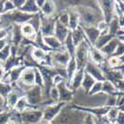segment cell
<instances>
[{"instance_id": "obj_1", "label": "cell", "mask_w": 124, "mask_h": 124, "mask_svg": "<svg viewBox=\"0 0 124 124\" xmlns=\"http://www.w3.org/2000/svg\"><path fill=\"white\" fill-rule=\"evenodd\" d=\"M76 9L79 16V25L80 26H95L98 23L97 21V15L94 12V10L87 7L85 5H77Z\"/></svg>"}, {"instance_id": "obj_2", "label": "cell", "mask_w": 124, "mask_h": 124, "mask_svg": "<svg viewBox=\"0 0 124 124\" xmlns=\"http://www.w3.org/2000/svg\"><path fill=\"white\" fill-rule=\"evenodd\" d=\"M91 46L85 40L76 48L75 59L77 62L78 70H85V67L89 60L88 58H89V48Z\"/></svg>"}, {"instance_id": "obj_3", "label": "cell", "mask_w": 124, "mask_h": 124, "mask_svg": "<svg viewBox=\"0 0 124 124\" xmlns=\"http://www.w3.org/2000/svg\"><path fill=\"white\" fill-rule=\"evenodd\" d=\"M24 96L26 97L30 106H33L34 108H37V106L39 104H41L44 100L43 88L38 86V85H33L25 92Z\"/></svg>"}, {"instance_id": "obj_4", "label": "cell", "mask_w": 124, "mask_h": 124, "mask_svg": "<svg viewBox=\"0 0 124 124\" xmlns=\"http://www.w3.org/2000/svg\"><path fill=\"white\" fill-rule=\"evenodd\" d=\"M21 123L22 124H38L43 120V110H39L37 108H29L22 113Z\"/></svg>"}, {"instance_id": "obj_5", "label": "cell", "mask_w": 124, "mask_h": 124, "mask_svg": "<svg viewBox=\"0 0 124 124\" xmlns=\"http://www.w3.org/2000/svg\"><path fill=\"white\" fill-rule=\"evenodd\" d=\"M96 4L99 8V10L102 13L103 20L109 24V22L115 16L114 12V4L115 1H109V0H105V1H96Z\"/></svg>"}, {"instance_id": "obj_6", "label": "cell", "mask_w": 124, "mask_h": 124, "mask_svg": "<svg viewBox=\"0 0 124 124\" xmlns=\"http://www.w3.org/2000/svg\"><path fill=\"white\" fill-rule=\"evenodd\" d=\"M66 105V103L64 102H58V103H54V104L51 105H47L44 109H43V120L42 121H53L60 113L61 111L64 109Z\"/></svg>"}, {"instance_id": "obj_7", "label": "cell", "mask_w": 124, "mask_h": 124, "mask_svg": "<svg viewBox=\"0 0 124 124\" xmlns=\"http://www.w3.org/2000/svg\"><path fill=\"white\" fill-rule=\"evenodd\" d=\"M51 57L53 60V64L54 68L55 67H63L66 68L68 63L70 60V56L68 53V51L63 47L62 49L55 51V52H51Z\"/></svg>"}, {"instance_id": "obj_8", "label": "cell", "mask_w": 124, "mask_h": 124, "mask_svg": "<svg viewBox=\"0 0 124 124\" xmlns=\"http://www.w3.org/2000/svg\"><path fill=\"white\" fill-rule=\"evenodd\" d=\"M40 19H41V26H40V32L43 37L47 36H54L55 32V24L56 19H53L52 17H46L40 13Z\"/></svg>"}, {"instance_id": "obj_9", "label": "cell", "mask_w": 124, "mask_h": 124, "mask_svg": "<svg viewBox=\"0 0 124 124\" xmlns=\"http://www.w3.org/2000/svg\"><path fill=\"white\" fill-rule=\"evenodd\" d=\"M85 73L88 74L89 76H91L95 79V81H101L103 82L105 80V77H104V74H103V71L101 70V69L93 64L90 60H88V62L86 63L85 67Z\"/></svg>"}, {"instance_id": "obj_10", "label": "cell", "mask_w": 124, "mask_h": 124, "mask_svg": "<svg viewBox=\"0 0 124 124\" xmlns=\"http://www.w3.org/2000/svg\"><path fill=\"white\" fill-rule=\"evenodd\" d=\"M80 27L82 28V30H84V33H85V41L91 47H93L95 42L97 41V39L100 36V32L96 29L95 26H89V27L80 26Z\"/></svg>"}, {"instance_id": "obj_11", "label": "cell", "mask_w": 124, "mask_h": 124, "mask_svg": "<svg viewBox=\"0 0 124 124\" xmlns=\"http://www.w3.org/2000/svg\"><path fill=\"white\" fill-rule=\"evenodd\" d=\"M16 85V89H12V91L7 95L6 97V100H5V104H6V107H8L9 109H14L16 103L18 102V100L20 99V97H22L24 95V92L20 89L16 84H13Z\"/></svg>"}, {"instance_id": "obj_12", "label": "cell", "mask_w": 124, "mask_h": 124, "mask_svg": "<svg viewBox=\"0 0 124 124\" xmlns=\"http://www.w3.org/2000/svg\"><path fill=\"white\" fill-rule=\"evenodd\" d=\"M57 88L60 93V102H64L67 104L68 102L73 100L74 91L67 86V81H64L59 85H57Z\"/></svg>"}, {"instance_id": "obj_13", "label": "cell", "mask_w": 124, "mask_h": 124, "mask_svg": "<svg viewBox=\"0 0 124 124\" xmlns=\"http://www.w3.org/2000/svg\"><path fill=\"white\" fill-rule=\"evenodd\" d=\"M84 75H85V70H78L77 73L74 75L73 78L70 79V81L69 82V85L67 86L69 88H70L73 91H77L81 86V82H82V78H84Z\"/></svg>"}, {"instance_id": "obj_14", "label": "cell", "mask_w": 124, "mask_h": 124, "mask_svg": "<svg viewBox=\"0 0 124 124\" xmlns=\"http://www.w3.org/2000/svg\"><path fill=\"white\" fill-rule=\"evenodd\" d=\"M68 14H69V30L70 32H71V31H74L79 27V16L76 7L70 8Z\"/></svg>"}, {"instance_id": "obj_15", "label": "cell", "mask_w": 124, "mask_h": 124, "mask_svg": "<svg viewBox=\"0 0 124 124\" xmlns=\"http://www.w3.org/2000/svg\"><path fill=\"white\" fill-rule=\"evenodd\" d=\"M70 34V30L68 27L62 25L61 23H59L58 21H56L55 24V32H54V36L60 41L62 44H64L65 40L67 39L68 35Z\"/></svg>"}, {"instance_id": "obj_16", "label": "cell", "mask_w": 124, "mask_h": 124, "mask_svg": "<svg viewBox=\"0 0 124 124\" xmlns=\"http://www.w3.org/2000/svg\"><path fill=\"white\" fill-rule=\"evenodd\" d=\"M118 44H119V40H118L117 38H113V39H111V40L109 41V42H108L104 47L101 48L99 51L101 52L102 55L104 56V57H108V58H109V57H111V56L114 55Z\"/></svg>"}, {"instance_id": "obj_17", "label": "cell", "mask_w": 124, "mask_h": 124, "mask_svg": "<svg viewBox=\"0 0 124 124\" xmlns=\"http://www.w3.org/2000/svg\"><path fill=\"white\" fill-rule=\"evenodd\" d=\"M20 28H21V33H22L23 38L31 41V42H35L36 37H37V32L32 27V25L29 23H25V24L21 25Z\"/></svg>"}, {"instance_id": "obj_18", "label": "cell", "mask_w": 124, "mask_h": 124, "mask_svg": "<svg viewBox=\"0 0 124 124\" xmlns=\"http://www.w3.org/2000/svg\"><path fill=\"white\" fill-rule=\"evenodd\" d=\"M43 41H44L45 46H46L48 49H50L52 52L58 51V50H60V49L63 48V44H62L55 36L43 37Z\"/></svg>"}, {"instance_id": "obj_19", "label": "cell", "mask_w": 124, "mask_h": 124, "mask_svg": "<svg viewBox=\"0 0 124 124\" xmlns=\"http://www.w3.org/2000/svg\"><path fill=\"white\" fill-rule=\"evenodd\" d=\"M89 58H90L89 60L92 62V63L97 65L98 67L105 63V61H104L105 57L102 55V53L99 50L95 49L94 47H90L89 48Z\"/></svg>"}, {"instance_id": "obj_20", "label": "cell", "mask_w": 124, "mask_h": 124, "mask_svg": "<svg viewBox=\"0 0 124 124\" xmlns=\"http://www.w3.org/2000/svg\"><path fill=\"white\" fill-rule=\"evenodd\" d=\"M20 10H21L22 12L30 14V15H36V14L40 13V9L36 5V2L34 0H28V1H26L24 6Z\"/></svg>"}, {"instance_id": "obj_21", "label": "cell", "mask_w": 124, "mask_h": 124, "mask_svg": "<svg viewBox=\"0 0 124 124\" xmlns=\"http://www.w3.org/2000/svg\"><path fill=\"white\" fill-rule=\"evenodd\" d=\"M41 14L46 16V17H52L55 13H56V4L55 1H46L44 6L41 8Z\"/></svg>"}, {"instance_id": "obj_22", "label": "cell", "mask_w": 124, "mask_h": 124, "mask_svg": "<svg viewBox=\"0 0 124 124\" xmlns=\"http://www.w3.org/2000/svg\"><path fill=\"white\" fill-rule=\"evenodd\" d=\"M70 36H71V39H73V42H74L76 48L82 42V41L85 40V33H84V30H82V28L80 26L78 28H77L76 30L71 31Z\"/></svg>"}, {"instance_id": "obj_23", "label": "cell", "mask_w": 124, "mask_h": 124, "mask_svg": "<svg viewBox=\"0 0 124 124\" xmlns=\"http://www.w3.org/2000/svg\"><path fill=\"white\" fill-rule=\"evenodd\" d=\"M66 70H67V76H68V81H67V85H69V82L70 81V79L73 78L74 75L77 73L78 70V66H77V62L75 57H71L70 62L68 63L67 67H66Z\"/></svg>"}, {"instance_id": "obj_24", "label": "cell", "mask_w": 124, "mask_h": 124, "mask_svg": "<svg viewBox=\"0 0 124 124\" xmlns=\"http://www.w3.org/2000/svg\"><path fill=\"white\" fill-rule=\"evenodd\" d=\"M47 55H48V53L46 51H44L43 49L37 48V47H34L33 50H32V53H31V57H32V59L38 65H40L46 59Z\"/></svg>"}, {"instance_id": "obj_25", "label": "cell", "mask_w": 124, "mask_h": 124, "mask_svg": "<svg viewBox=\"0 0 124 124\" xmlns=\"http://www.w3.org/2000/svg\"><path fill=\"white\" fill-rule=\"evenodd\" d=\"M101 92L104 93L106 95H118V91L116 89V87L114 86V85L112 84L109 80H104L102 82V89Z\"/></svg>"}, {"instance_id": "obj_26", "label": "cell", "mask_w": 124, "mask_h": 124, "mask_svg": "<svg viewBox=\"0 0 124 124\" xmlns=\"http://www.w3.org/2000/svg\"><path fill=\"white\" fill-rule=\"evenodd\" d=\"M95 84V79L92 78L91 76H89L88 74L85 73L84 75V78H82V82H81V88L84 89L86 93H88L90 88L92 87V85H93Z\"/></svg>"}, {"instance_id": "obj_27", "label": "cell", "mask_w": 124, "mask_h": 124, "mask_svg": "<svg viewBox=\"0 0 124 124\" xmlns=\"http://www.w3.org/2000/svg\"><path fill=\"white\" fill-rule=\"evenodd\" d=\"M25 66H20V67H16L13 68L11 70H9V76H10V79H11V85L17 82L20 79V77H21L22 71L24 70Z\"/></svg>"}, {"instance_id": "obj_28", "label": "cell", "mask_w": 124, "mask_h": 124, "mask_svg": "<svg viewBox=\"0 0 124 124\" xmlns=\"http://www.w3.org/2000/svg\"><path fill=\"white\" fill-rule=\"evenodd\" d=\"M29 108H33V107H31V106L29 105V103H28L26 97L23 95L22 97H20V99H19L18 102L16 103V105H15V107H14V110H15L16 112H18V113H22L23 111H25V110H27V109H29Z\"/></svg>"}, {"instance_id": "obj_29", "label": "cell", "mask_w": 124, "mask_h": 124, "mask_svg": "<svg viewBox=\"0 0 124 124\" xmlns=\"http://www.w3.org/2000/svg\"><path fill=\"white\" fill-rule=\"evenodd\" d=\"M113 38H115V37H113L112 35H110V34H106V35H100L99 36V38L97 39V41L95 42V44H94V48L95 49H97V50H100L101 48H103L104 47L109 41L111 40V39H113Z\"/></svg>"}, {"instance_id": "obj_30", "label": "cell", "mask_w": 124, "mask_h": 124, "mask_svg": "<svg viewBox=\"0 0 124 124\" xmlns=\"http://www.w3.org/2000/svg\"><path fill=\"white\" fill-rule=\"evenodd\" d=\"M120 27H119V22H118V17L115 15L108 24V33L112 35L113 37H115Z\"/></svg>"}, {"instance_id": "obj_31", "label": "cell", "mask_w": 124, "mask_h": 124, "mask_svg": "<svg viewBox=\"0 0 124 124\" xmlns=\"http://www.w3.org/2000/svg\"><path fill=\"white\" fill-rule=\"evenodd\" d=\"M119 114V108L117 107H111L109 108V110L106 113V118L109 122H111V124H115V121L117 119V116Z\"/></svg>"}, {"instance_id": "obj_32", "label": "cell", "mask_w": 124, "mask_h": 124, "mask_svg": "<svg viewBox=\"0 0 124 124\" xmlns=\"http://www.w3.org/2000/svg\"><path fill=\"white\" fill-rule=\"evenodd\" d=\"M12 89L13 88L11 85H6V84H3V82H0V97L5 101L7 95L12 91Z\"/></svg>"}, {"instance_id": "obj_33", "label": "cell", "mask_w": 124, "mask_h": 124, "mask_svg": "<svg viewBox=\"0 0 124 124\" xmlns=\"http://www.w3.org/2000/svg\"><path fill=\"white\" fill-rule=\"evenodd\" d=\"M49 98L51 99V101L53 103L60 102V93H59L57 86H52V88L50 89V92H49Z\"/></svg>"}, {"instance_id": "obj_34", "label": "cell", "mask_w": 124, "mask_h": 124, "mask_svg": "<svg viewBox=\"0 0 124 124\" xmlns=\"http://www.w3.org/2000/svg\"><path fill=\"white\" fill-rule=\"evenodd\" d=\"M10 54H11V51H10V45L8 44L2 51H0V63H2V65H4L6 63V61L9 59Z\"/></svg>"}, {"instance_id": "obj_35", "label": "cell", "mask_w": 124, "mask_h": 124, "mask_svg": "<svg viewBox=\"0 0 124 124\" xmlns=\"http://www.w3.org/2000/svg\"><path fill=\"white\" fill-rule=\"evenodd\" d=\"M35 85H38L42 88H44V85H45L43 76L37 67H35Z\"/></svg>"}, {"instance_id": "obj_36", "label": "cell", "mask_w": 124, "mask_h": 124, "mask_svg": "<svg viewBox=\"0 0 124 124\" xmlns=\"http://www.w3.org/2000/svg\"><path fill=\"white\" fill-rule=\"evenodd\" d=\"M101 89H102V82L101 81H95V84L90 88V90L88 92V95L93 96V95H96L98 93H101Z\"/></svg>"}, {"instance_id": "obj_37", "label": "cell", "mask_w": 124, "mask_h": 124, "mask_svg": "<svg viewBox=\"0 0 124 124\" xmlns=\"http://www.w3.org/2000/svg\"><path fill=\"white\" fill-rule=\"evenodd\" d=\"M117 97L118 95H107L106 96V100L104 103V106L106 107H116L117 104Z\"/></svg>"}, {"instance_id": "obj_38", "label": "cell", "mask_w": 124, "mask_h": 124, "mask_svg": "<svg viewBox=\"0 0 124 124\" xmlns=\"http://www.w3.org/2000/svg\"><path fill=\"white\" fill-rule=\"evenodd\" d=\"M57 21L59 23H61L62 25H64L66 27L69 28V14L68 12H63V13H61L57 19Z\"/></svg>"}, {"instance_id": "obj_39", "label": "cell", "mask_w": 124, "mask_h": 124, "mask_svg": "<svg viewBox=\"0 0 124 124\" xmlns=\"http://www.w3.org/2000/svg\"><path fill=\"white\" fill-rule=\"evenodd\" d=\"M107 66L110 68V69H115L119 66V59L118 57H115V56H111L108 58L107 60Z\"/></svg>"}, {"instance_id": "obj_40", "label": "cell", "mask_w": 124, "mask_h": 124, "mask_svg": "<svg viewBox=\"0 0 124 124\" xmlns=\"http://www.w3.org/2000/svg\"><path fill=\"white\" fill-rule=\"evenodd\" d=\"M11 119V112H1L0 113V124H8Z\"/></svg>"}, {"instance_id": "obj_41", "label": "cell", "mask_w": 124, "mask_h": 124, "mask_svg": "<svg viewBox=\"0 0 124 124\" xmlns=\"http://www.w3.org/2000/svg\"><path fill=\"white\" fill-rule=\"evenodd\" d=\"M15 9V6L13 4L12 1H5L4 2V8H3V14H6V13H9V12H12L14 11Z\"/></svg>"}, {"instance_id": "obj_42", "label": "cell", "mask_w": 124, "mask_h": 124, "mask_svg": "<svg viewBox=\"0 0 124 124\" xmlns=\"http://www.w3.org/2000/svg\"><path fill=\"white\" fill-rule=\"evenodd\" d=\"M116 87L118 93H124V79H118L112 82Z\"/></svg>"}, {"instance_id": "obj_43", "label": "cell", "mask_w": 124, "mask_h": 124, "mask_svg": "<svg viewBox=\"0 0 124 124\" xmlns=\"http://www.w3.org/2000/svg\"><path fill=\"white\" fill-rule=\"evenodd\" d=\"M82 124H96L95 116L91 114H85L82 119Z\"/></svg>"}, {"instance_id": "obj_44", "label": "cell", "mask_w": 124, "mask_h": 124, "mask_svg": "<svg viewBox=\"0 0 124 124\" xmlns=\"http://www.w3.org/2000/svg\"><path fill=\"white\" fill-rule=\"evenodd\" d=\"M122 55H124V43L119 42V44H118V46L116 48V51H115V53H114V55H113V56L120 57Z\"/></svg>"}, {"instance_id": "obj_45", "label": "cell", "mask_w": 124, "mask_h": 124, "mask_svg": "<svg viewBox=\"0 0 124 124\" xmlns=\"http://www.w3.org/2000/svg\"><path fill=\"white\" fill-rule=\"evenodd\" d=\"M12 2L14 4V6H15V9L16 10H20L24 6L26 0H14V1H12Z\"/></svg>"}, {"instance_id": "obj_46", "label": "cell", "mask_w": 124, "mask_h": 124, "mask_svg": "<svg viewBox=\"0 0 124 124\" xmlns=\"http://www.w3.org/2000/svg\"><path fill=\"white\" fill-rule=\"evenodd\" d=\"M115 124H124V112L119 110V114L115 121Z\"/></svg>"}, {"instance_id": "obj_47", "label": "cell", "mask_w": 124, "mask_h": 124, "mask_svg": "<svg viewBox=\"0 0 124 124\" xmlns=\"http://www.w3.org/2000/svg\"><path fill=\"white\" fill-rule=\"evenodd\" d=\"M8 35V31L5 28H0V40H5Z\"/></svg>"}, {"instance_id": "obj_48", "label": "cell", "mask_w": 124, "mask_h": 124, "mask_svg": "<svg viewBox=\"0 0 124 124\" xmlns=\"http://www.w3.org/2000/svg\"><path fill=\"white\" fill-rule=\"evenodd\" d=\"M35 2H36V5L38 6V8L41 10V8L44 6V4H45V2H46V0H36Z\"/></svg>"}, {"instance_id": "obj_49", "label": "cell", "mask_w": 124, "mask_h": 124, "mask_svg": "<svg viewBox=\"0 0 124 124\" xmlns=\"http://www.w3.org/2000/svg\"><path fill=\"white\" fill-rule=\"evenodd\" d=\"M5 70H4V67H3V65H1L0 64V81H1V79H2V78L4 77V75H5Z\"/></svg>"}, {"instance_id": "obj_50", "label": "cell", "mask_w": 124, "mask_h": 124, "mask_svg": "<svg viewBox=\"0 0 124 124\" xmlns=\"http://www.w3.org/2000/svg\"><path fill=\"white\" fill-rule=\"evenodd\" d=\"M7 46V40H0V51H2Z\"/></svg>"}, {"instance_id": "obj_51", "label": "cell", "mask_w": 124, "mask_h": 124, "mask_svg": "<svg viewBox=\"0 0 124 124\" xmlns=\"http://www.w3.org/2000/svg\"><path fill=\"white\" fill-rule=\"evenodd\" d=\"M4 2H5V1H0V15H3V8H4Z\"/></svg>"}, {"instance_id": "obj_52", "label": "cell", "mask_w": 124, "mask_h": 124, "mask_svg": "<svg viewBox=\"0 0 124 124\" xmlns=\"http://www.w3.org/2000/svg\"><path fill=\"white\" fill-rule=\"evenodd\" d=\"M118 59H119V66L124 65V55H122V56L118 57ZM119 66H118V67H119Z\"/></svg>"}, {"instance_id": "obj_53", "label": "cell", "mask_w": 124, "mask_h": 124, "mask_svg": "<svg viewBox=\"0 0 124 124\" xmlns=\"http://www.w3.org/2000/svg\"><path fill=\"white\" fill-rule=\"evenodd\" d=\"M40 124H53L52 122H49V121H42Z\"/></svg>"}, {"instance_id": "obj_54", "label": "cell", "mask_w": 124, "mask_h": 124, "mask_svg": "<svg viewBox=\"0 0 124 124\" xmlns=\"http://www.w3.org/2000/svg\"><path fill=\"white\" fill-rule=\"evenodd\" d=\"M119 110H120V111H123V112H124V106H123V107H121V108H119Z\"/></svg>"}, {"instance_id": "obj_55", "label": "cell", "mask_w": 124, "mask_h": 124, "mask_svg": "<svg viewBox=\"0 0 124 124\" xmlns=\"http://www.w3.org/2000/svg\"><path fill=\"white\" fill-rule=\"evenodd\" d=\"M1 20H2V17H1V15H0V21H1Z\"/></svg>"}, {"instance_id": "obj_56", "label": "cell", "mask_w": 124, "mask_h": 124, "mask_svg": "<svg viewBox=\"0 0 124 124\" xmlns=\"http://www.w3.org/2000/svg\"><path fill=\"white\" fill-rule=\"evenodd\" d=\"M123 79H124V71H123Z\"/></svg>"}, {"instance_id": "obj_57", "label": "cell", "mask_w": 124, "mask_h": 124, "mask_svg": "<svg viewBox=\"0 0 124 124\" xmlns=\"http://www.w3.org/2000/svg\"><path fill=\"white\" fill-rule=\"evenodd\" d=\"M17 124H22V123H17Z\"/></svg>"}]
</instances>
